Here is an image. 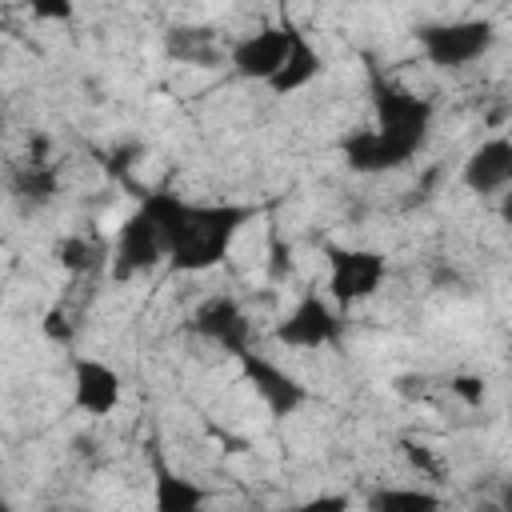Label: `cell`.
<instances>
[{"label": "cell", "instance_id": "1", "mask_svg": "<svg viewBox=\"0 0 512 512\" xmlns=\"http://www.w3.org/2000/svg\"><path fill=\"white\" fill-rule=\"evenodd\" d=\"M140 208L156 220L164 240V264L172 272H208L216 268L248 220H256L252 204H200L176 192H144Z\"/></svg>", "mask_w": 512, "mask_h": 512}, {"label": "cell", "instance_id": "2", "mask_svg": "<svg viewBox=\"0 0 512 512\" xmlns=\"http://www.w3.org/2000/svg\"><path fill=\"white\" fill-rule=\"evenodd\" d=\"M376 124L344 140V156L356 172H388L412 160L432 132V104L392 80H376Z\"/></svg>", "mask_w": 512, "mask_h": 512}, {"label": "cell", "instance_id": "3", "mask_svg": "<svg viewBox=\"0 0 512 512\" xmlns=\"http://www.w3.org/2000/svg\"><path fill=\"white\" fill-rule=\"evenodd\" d=\"M384 276H388V260L380 252L328 244V300L336 312L372 300L380 292Z\"/></svg>", "mask_w": 512, "mask_h": 512}, {"label": "cell", "instance_id": "4", "mask_svg": "<svg viewBox=\"0 0 512 512\" xmlns=\"http://www.w3.org/2000/svg\"><path fill=\"white\" fill-rule=\"evenodd\" d=\"M416 40L436 68H468L492 48L496 32L488 20H448V24H424Z\"/></svg>", "mask_w": 512, "mask_h": 512}, {"label": "cell", "instance_id": "5", "mask_svg": "<svg viewBox=\"0 0 512 512\" xmlns=\"http://www.w3.org/2000/svg\"><path fill=\"white\" fill-rule=\"evenodd\" d=\"M344 336V316L332 308L328 296H320L316 288H308L292 312L276 324V340L284 348H304V352H316V348H332L340 344Z\"/></svg>", "mask_w": 512, "mask_h": 512}, {"label": "cell", "instance_id": "6", "mask_svg": "<svg viewBox=\"0 0 512 512\" xmlns=\"http://www.w3.org/2000/svg\"><path fill=\"white\" fill-rule=\"evenodd\" d=\"M160 260H164L160 228H156V220L136 204L132 216H124V224H120L116 236H112L108 272H112V280H132V276L152 272Z\"/></svg>", "mask_w": 512, "mask_h": 512}, {"label": "cell", "instance_id": "7", "mask_svg": "<svg viewBox=\"0 0 512 512\" xmlns=\"http://www.w3.org/2000/svg\"><path fill=\"white\" fill-rule=\"evenodd\" d=\"M188 328H192L200 340L224 348V352L236 356V360H240L244 352H252V336H256L248 312H244L232 296H208V300L192 312Z\"/></svg>", "mask_w": 512, "mask_h": 512}, {"label": "cell", "instance_id": "8", "mask_svg": "<svg viewBox=\"0 0 512 512\" xmlns=\"http://www.w3.org/2000/svg\"><path fill=\"white\" fill-rule=\"evenodd\" d=\"M296 36H300L296 24H268V28H260V32H248L244 40L232 44V68H236L240 76H248V80L268 84V80L280 72V64L288 60Z\"/></svg>", "mask_w": 512, "mask_h": 512}, {"label": "cell", "instance_id": "9", "mask_svg": "<svg viewBox=\"0 0 512 512\" xmlns=\"http://www.w3.org/2000/svg\"><path fill=\"white\" fill-rule=\"evenodd\" d=\"M124 400L120 372L100 356H72V408L84 416H112Z\"/></svg>", "mask_w": 512, "mask_h": 512}, {"label": "cell", "instance_id": "10", "mask_svg": "<svg viewBox=\"0 0 512 512\" xmlns=\"http://www.w3.org/2000/svg\"><path fill=\"white\" fill-rule=\"evenodd\" d=\"M240 368H244V380L256 388V396L264 400V408H268L272 416H292V412L308 400V388H304L284 364L268 360V356L256 352V348L240 356Z\"/></svg>", "mask_w": 512, "mask_h": 512}, {"label": "cell", "instance_id": "11", "mask_svg": "<svg viewBox=\"0 0 512 512\" xmlns=\"http://www.w3.org/2000/svg\"><path fill=\"white\" fill-rule=\"evenodd\" d=\"M464 188L476 192V196H500L508 184H512V140L500 132V136H488L468 160H464V172H460Z\"/></svg>", "mask_w": 512, "mask_h": 512}, {"label": "cell", "instance_id": "12", "mask_svg": "<svg viewBox=\"0 0 512 512\" xmlns=\"http://www.w3.org/2000/svg\"><path fill=\"white\" fill-rule=\"evenodd\" d=\"M152 504L156 512H208V492L180 476L168 460L152 456Z\"/></svg>", "mask_w": 512, "mask_h": 512}, {"label": "cell", "instance_id": "13", "mask_svg": "<svg viewBox=\"0 0 512 512\" xmlns=\"http://www.w3.org/2000/svg\"><path fill=\"white\" fill-rule=\"evenodd\" d=\"M320 72H324V60H320L316 44L308 40V32H300V36H296V44H292V52H288V60H284V64H280V72L268 80V88H272L276 96H288V92L308 88Z\"/></svg>", "mask_w": 512, "mask_h": 512}, {"label": "cell", "instance_id": "14", "mask_svg": "<svg viewBox=\"0 0 512 512\" xmlns=\"http://www.w3.org/2000/svg\"><path fill=\"white\" fill-rule=\"evenodd\" d=\"M368 512H444V500L432 488H376Z\"/></svg>", "mask_w": 512, "mask_h": 512}, {"label": "cell", "instance_id": "15", "mask_svg": "<svg viewBox=\"0 0 512 512\" xmlns=\"http://www.w3.org/2000/svg\"><path fill=\"white\" fill-rule=\"evenodd\" d=\"M12 192L20 200H32V204H48L56 196V168L44 164V160H28V168H20V176L12 180Z\"/></svg>", "mask_w": 512, "mask_h": 512}, {"label": "cell", "instance_id": "16", "mask_svg": "<svg viewBox=\"0 0 512 512\" xmlns=\"http://www.w3.org/2000/svg\"><path fill=\"white\" fill-rule=\"evenodd\" d=\"M56 260H60V268H68V272H88V268H96V260H104V248H100V240H92V236H64L60 244H56Z\"/></svg>", "mask_w": 512, "mask_h": 512}, {"label": "cell", "instance_id": "17", "mask_svg": "<svg viewBox=\"0 0 512 512\" xmlns=\"http://www.w3.org/2000/svg\"><path fill=\"white\" fill-rule=\"evenodd\" d=\"M284 512H352V500L344 492H320V496H308Z\"/></svg>", "mask_w": 512, "mask_h": 512}, {"label": "cell", "instance_id": "18", "mask_svg": "<svg viewBox=\"0 0 512 512\" xmlns=\"http://www.w3.org/2000/svg\"><path fill=\"white\" fill-rule=\"evenodd\" d=\"M404 456H408V464H412L416 472H424V476H436V472H440V464H436V456H432V448H428V444L404 440Z\"/></svg>", "mask_w": 512, "mask_h": 512}, {"label": "cell", "instance_id": "19", "mask_svg": "<svg viewBox=\"0 0 512 512\" xmlns=\"http://www.w3.org/2000/svg\"><path fill=\"white\" fill-rule=\"evenodd\" d=\"M44 332H48V340H56V344H72V324H68V316H64L60 304L48 308V316H44Z\"/></svg>", "mask_w": 512, "mask_h": 512}, {"label": "cell", "instance_id": "20", "mask_svg": "<svg viewBox=\"0 0 512 512\" xmlns=\"http://www.w3.org/2000/svg\"><path fill=\"white\" fill-rule=\"evenodd\" d=\"M448 388H452L468 408H476V404L484 400V380H480V376H456Z\"/></svg>", "mask_w": 512, "mask_h": 512}, {"label": "cell", "instance_id": "21", "mask_svg": "<svg viewBox=\"0 0 512 512\" xmlns=\"http://www.w3.org/2000/svg\"><path fill=\"white\" fill-rule=\"evenodd\" d=\"M32 16H40V20H68L72 8H68V4H36Z\"/></svg>", "mask_w": 512, "mask_h": 512}, {"label": "cell", "instance_id": "22", "mask_svg": "<svg viewBox=\"0 0 512 512\" xmlns=\"http://www.w3.org/2000/svg\"><path fill=\"white\" fill-rule=\"evenodd\" d=\"M0 512H12V504H8V500H4V496H0Z\"/></svg>", "mask_w": 512, "mask_h": 512}, {"label": "cell", "instance_id": "23", "mask_svg": "<svg viewBox=\"0 0 512 512\" xmlns=\"http://www.w3.org/2000/svg\"><path fill=\"white\" fill-rule=\"evenodd\" d=\"M0 128H4V116H0Z\"/></svg>", "mask_w": 512, "mask_h": 512}]
</instances>
